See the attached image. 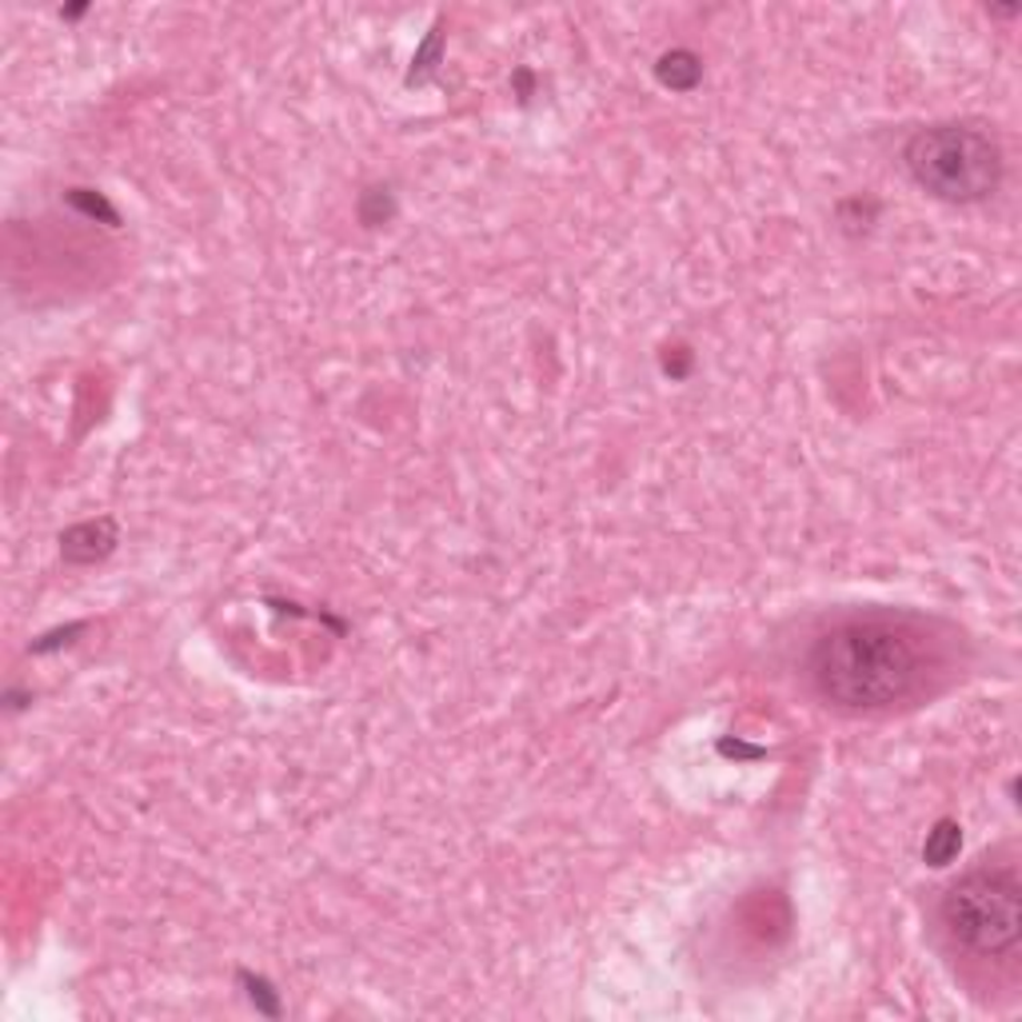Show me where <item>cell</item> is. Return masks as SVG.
<instances>
[{"label": "cell", "instance_id": "cell-1", "mask_svg": "<svg viewBox=\"0 0 1022 1022\" xmlns=\"http://www.w3.org/2000/svg\"><path fill=\"white\" fill-rule=\"evenodd\" d=\"M811 679L823 699L846 711L903 703L926 679V643L906 620L855 615L835 623L811 648Z\"/></svg>", "mask_w": 1022, "mask_h": 1022}, {"label": "cell", "instance_id": "cell-2", "mask_svg": "<svg viewBox=\"0 0 1022 1022\" xmlns=\"http://www.w3.org/2000/svg\"><path fill=\"white\" fill-rule=\"evenodd\" d=\"M911 180L946 204H983L1003 184V148L974 124L919 128L903 148Z\"/></svg>", "mask_w": 1022, "mask_h": 1022}, {"label": "cell", "instance_id": "cell-3", "mask_svg": "<svg viewBox=\"0 0 1022 1022\" xmlns=\"http://www.w3.org/2000/svg\"><path fill=\"white\" fill-rule=\"evenodd\" d=\"M946 934L971 954H1011L1022 934V886L1014 871L979 866L946 886L939 903Z\"/></svg>", "mask_w": 1022, "mask_h": 1022}, {"label": "cell", "instance_id": "cell-4", "mask_svg": "<svg viewBox=\"0 0 1022 1022\" xmlns=\"http://www.w3.org/2000/svg\"><path fill=\"white\" fill-rule=\"evenodd\" d=\"M117 548V523L112 520H84L60 535V555L69 563H97Z\"/></svg>", "mask_w": 1022, "mask_h": 1022}, {"label": "cell", "instance_id": "cell-5", "mask_svg": "<svg viewBox=\"0 0 1022 1022\" xmlns=\"http://www.w3.org/2000/svg\"><path fill=\"white\" fill-rule=\"evenodd\" d=\"M655 77L663 89L671 92H691L703 80V60L691 49H671L655 60Z\"/></svg>", "mask_w": 1022, "mask_h": 1022}, {"label": "cell", "instance_id": "cell-6", "mask_svg": "<svg viewBox=\"0 0 1022 1022\" xmlns=\"http://www.w3.org/2000/svg\"><path fill=\"white\" fill-rule=\"evenodd\" d=\"M959 846H963V826L954 823V819H939L934 831H926L923 859L931 866H946L954 855H959Z\"/></svg>", "mask_w": 1022, "mask_h": 1022}, {"label": "cell", "instance_id": "cell-7", "mask_svg": "<svg viewBox=\"0 0 1022 1022\" xmlns=\"http://www.w3.org/2000/svg\"><path fill=\"white\" fill-rule=\"evenodd\" d=\"M395 217V200L388 188H368L364 197H360V220H364L368 228H380L383 220Z\"/></svg>", "mask_w": 1022, "mask_h": 1022}, {"label": "cell", "instance_id": "cell-8", "mask_svg": "<svg viewBox=\"0 0 1022 1022\" xmlns=\"http://www.w3.org/2000/svg\"><path fill=\"white\" fill-rule=\"evenodd\" d=\"M240 983L248 986V1003L255 1006L260 1014H280V999H275V991L264 983V979H255V974L240 971Z\"/></svg>", "mask_w": 1022, "mask_h": 1022}, {"label": "cell", "instance_id": "cell-9", "mask_svg": "<svg viewBox=\"0 0 1022 1022\" xmlns=\"http://www.w3.org/2000/svg\"><path fill=\"white\" fill-rule=\"evenodd\" d=\"M69 200H72L77 208H84L89 217H104L109 224H117V208H112L109 200L100 197V192H89V188H72Z\"/></svg>", "mask_w": 1022, "mask_h": 1022}, {"label": "cell", "instance_id": "cell-10", "mask_svg": "<svg viewBox=\"0 0 1022 1022\" xmlns=\"http://www.w3.org/2000/svg\"><path fill=\"white\" fill-rule=\"evenodd\" d=\"M671 352H675V355H663V368H668L671 380H683V375L691 372V364H695V360H691L688 348H671Z\"/></svg>", "mask_w": 1022, "mask_h": 1022}]
</instances>
